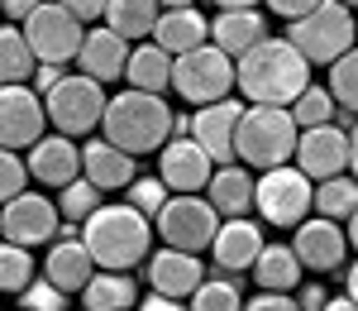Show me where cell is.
<instances>
[{"mask_svg":"<svg viewBox=\"0 0 358 311\" xmlns=\"http://www.w3.org/2000/svg\"><path fill=\"white\" fill-rule=\"evenodd\" d=\"M325 86H330L334 101H339V111L358 120V43L339 57V62H330V82Z\"/></svg>","mask_w":358,"mask_h":311,"instance_id":"obj_36","label":"cell"},{"mask_svg":"<svg viewBox=\"0 0 358 311\" xmlns=\"http://www.w3.org/2000/svg\"><path fill=\"white\" fill-rule=\"evenodd\" d=\"M220 221H224V216L206 197H201V192H172V197H167V206L153 216V230H158V240H163V244H172V249L206 254V249L215 244Z\"/></svg>","mask_w":358,"mask_h":311,"instance_id":"obj_8","label":"cell"},{"mask_svg":"<svg viewBox=\"0 0 358 311\" xmlns=\"http://www.w3.org/2000/svg\"><path fill=\"white\" fill-rule=\"evenodd\" d=\"M215 10H244V5H263V0H210Z\"/></svg>","mask_w":358,"mask_h":311,"instance_id":"obj_50","label":"cell"},{"mask_svg":"<svg viewBox=\"0 0 358 311\" xmlns=\"http://www.w3.org/2000/svg\"><path fill=\"white\" fill-rule=\"evenodd\" d=\"M57 230H62V211H57L53 197H43V192H20V197H10L0 206V235L5 240H15V244H24V249H38V244H53Z\"/></svg>","mask_w":358,"mask_h":311,"instance_id":"obj_11","label":"cell"},{"mask_svg":"<svg viewBox=\"0 0 358 311\" xmlns=\"http://www.w3.org/2000/svg\"><path fill=\"white\" fill-rule=\"evenodd\" d=\"M158 5H163V10H167V5H196V0H158Z\"/></svg>","mask_w":358,"mask_h":311,"instance_id":"obj_52","label":"cell"},{"mask_svg":"<svg viewBox=\"0 0 358 311\" xmlns=\"http://www.w3.org/2000/svg\"><path fill=\"white\" fill-rule=\"evenodd\" d=\"M310 62L296 53L292 39H263L234 62V86L248 106H292L310 86Z\"/></svg>","mask_w":358,"mask_h":311,"instance_id":"obj_1","label":"cell"},{"mask_svg":"<svg viewBox=\"0 0 358 311\" xmlns=\"http://www.w3.org/2000/svg\"><path fill=\"white\" fill-rule=\"evenodd\" d=\"M124 62H129V39H120L110 25H86L82 53H77V67L96 82H120L124 77Z\"/></svg>","mask_w":358,"mask_h":311,"instance_id":"obj_21","label":"cell"},{"mask_svg":"<svg viewBox=\"0 0 358 311\" xmlns=\"http://www.w3.org/2000/svg\"><path fill=\"white\" fill-rule=\"evenodd\" d=\"M106 106H110V96H106V86L96 82V77H62V82L43 96V111H48V125H53L57 134H72V139H91V130H101V120H106Z\"/></svg>","mask_w":358,"mask_h":311,"instance_id":"obj_7","label":"cell"},{"mask_svg":"<svg viewBox=\"0 0 358 311\" xmlns=\"http://www.w3.org/2000/svg\"><path fill=\"white\" fill-rule=\"evenodd\" d=\"M344 292H349V297L358 302V258L349 263V268H344Z\"/></svg>","mask_w":358,"mask_h":311,"instance_id":"obj_48","label":"cell"},{"mask_svg":"<svg viewBox=\"0 0 358 311\" xmlns=\"http://www.w3.org/2000/svg\"><path fill=\"white\" fill-rule=\"evenodd\" d=\"M57 5H67L82 25H96V20H106V5L110 0H57Z\"/></svg>","mask_w":358,"mask_h":311,"instance_id":"obj_43","label":"cell"},{"mask_svg":"<svg viewBox=\"0 0 358 311\" xmlns=\"http://www.w3.org/2000/svg\"><path fill=\"white\" fill-rule=\"evenodd\" d=\"M268 39V15H263V5H244V10H215V20H210V43L229 53L234 62L253 48V43H263Z\"/></svg>","mask_w":358,"mask_h":311,"instance_id":"obj_23","label":"cell"},{"mask_svg":"<svg viewBox=\"0 0 358 311\" xmlns=\"http://www.w3.org/2000/svg\"><path fill=\"white\" fill-rule=\"evenodd\" d=\"M244 311H301V307H296V292H258L244 302Z\"/></svg>","mask_w":358,"mask_h":311,"instance_id":"obj_40","label":"cell"},{"mask_svg":"<svg viewBox=\"0 0 358 311\" xmlns=\"http://www.w3.org/2000/svg\"><path fill=\"white\" fill-rule=\"evenodd\" d=\"M287 111H292V120H296L301 130H310V125H330V120H339V101L330 96V86L310 82Z\"/></svg>","mask_w":358,"mask_h":311,"instance_id":"obj_34","label":"cell"},{"mask_svg":"<svg viewBox=\"0 0 358 311\" xmlns=\"http://www.w3.org/2000/svg\"><path fill=\"white\" fill-rule=\"evenodd\" d=\"M67 311H72V307H67Z\"/></svg>","mask_w":358,"mask_h":311,"instance_id":"obj_56","label":"cell"},{"mask_svg":"<svg viewBox=\"0 0 358 311\" xmlns=\"http://www.w3.org/2000/svg\"><path fill=\"white\" fill-rule=\"evenodd\" d=\"M82 240H86V249H91V258H96L101 268L129 273V268H138L143 258L153 254L158 230H153V221H148L143 211H134L129 201H101V206L86 216Z\"/></svg>","mask_w":358,"mask_h":311,"instance_id":"obj_2","label":"cell"},{"mask_svg":"<svg viewBox=\"0 0 358 311\" xmlns=\"http://www.w3.org/2000/svg\"><path fill=\"white\" fill-rule=\"evenodd\" d=\"M339 5H349V10H358V0H339Z\"/></svg>","mask_w":358,"mask_h":311,"instance_id":"obj_53","label":"cell"},{"mask_svg":"<svg viewBox=\"0 0 358 311\" xmlns=\"http://www.w3.org/2000/svg\"><path fill=\"white\" fill-rule=\"evenodd\" d=\"M253 187H258V177L244 163H220L210 172V182H206V201L220 211L224 221L229 216H248L253 211Z\"/></svg>","mask_w":358,"mask_h":311,"instance_id":"obj_26","label":"cell"},{"mask_svg":"<svg viewBox=\"0 0 358 311\" xmlns=\"http://www.w3.org/2000/svg\"><path fill=\"white\" fill-rule=\"evenodd\" d=\"M263 5L273 10L277 20H287V25H292V20H301V15H310V10H315L320 0H263Z\"/></svg>","mask_w":358,"mask_h":311,"instance_id":"obj_42","label":"cell"},{"mask_svg":"<svg viewBox=\"0 0 358 311\" xmlns=\"http://www.w3.org/2000/svg\"><path fill=\"white\" fill-rule=\"evenodd\" d=\"M253 211L258 221L273 230H296L315 211V182L306 177L296 163H282V168L258 172V187H253Z\"/></svg>","mask_w":358,"mask_h":311,"instance_id":"obj_6","label":"cell"},{"mask_svg":"<svg viewBox=\"0 0 358 311\" xmlns=\"http://www.w3.org/2000/svg\"><path fill=\"white\" fill-rule=\"evenodd\" d=\"M239 115H244V101H239V96H224V101H210V106H196L192 111V139L201 144L215 163H234Z\"/></svg>","mask_w":358,"mask_h":311,"instance_id":"obj_20","label":"cell"},{"mask_svg":"<svg viewBox=\"0 0 358 311\" xmlns=\"http://www.w3.org/2000/svg\"><path fill=\"white\" fill-rule=\"evenodd\" d=\"M292 249H296V258L306 263V273L325 278V273H334V268H344V263H349V235H344L339 221L310 211L301 226L292 230Z\"/></svg>","mask_w":358,"mask_h":311,"instance_id":"obj_13","label":"cell"},{"mask_svg":"<svg viewBox=\"0 0 358 311\" xmlns=\"http://www.w3.org/2000/svg\"><path fill=\"white\" fill-rule=\"evenodd\" d=\"M124 82L134 91H153V96H167L172 86V53H163L153 39H143L129 48V62H124Z\"/></svg>","mask_w":358,"mask_h":311,"instance_id":"obj_27","label":"cell"},{"mask_svg":"<svg viewBox=\"0 0 358 311\" xmlns=\"http://www.w3.org/2000/svg\"><path fill=\"white\" fill-rule=\"evenodd\" d=\"M38 57L24 39V25H0V82H29Z\"/></svg>","mask_w":358,"mask_h":311,"instance_id":"obj_30","label":"cell"},{"mask_svg":"<svg viewBox=\"0 0 358 311\" xmlns=\"http://www.w3.org/2000/svg\"><path fill=\"white\" fill-rule=\"evenodd\" d=\"M38 278V263H34V249L15 244V240H0V292L20 297L29 283Z\"/></svg>","mask_w":358,"mask_h":311,"instance_id":"obj_33","label":"cell"},{"mask_svg":"<svg viewBox=\"0 0 358 311\" xmlns=\"http://www.w3.org/2000/svg\"><path fill=\"white\" fill-rule=\"evenodd\" d=\"M101 197H106V192H101L91 177H77V182H67V187H57V192H53L62 221H72V226H86V216L101 206Z\"/></svg>","mask_w":358,"mask_h":311,"instance_id":"obj_35","label":"cell"},{"mask_svg":"<svg viewBox=\"0 0 358 311\" xmlns=\"http://www.w3.org/2000/svg\"><path fill=\"white\" fill-rule=\"evenodd\" d=\"M20 307L24 311H67V292L48 278H34V283L20 292Z\"/></svg>","mask_w":358,"mask_h":311,"instance_id":"obj_39","label":"cell"},{"mask_svg":"<svg viewBox=\"0 0 358 311\" xmlns=\"http://www.w3.org/2000/svg\"><path fill=\"white\" fill-rule=\"evenodd\" d=\"M344 235H349V249H358V211L344 221Z\"/></svg>","mask_w":358,"mask_h":311,"instance_id":"obj_51","label":"cell"},{"mask_svg":"<svg viewBox=\"0 0 358 311\" xmlns=\"http://www.w3.org/2000/svg\"><path fill=\"white\" fill-rule=\"evenodd\" d=\"M24 163H29V177L38 187L57 192V187H67V182L82 177V144L72 139V134H57L53 130V134H43L38 144H29Z\"/></svg>","mask_w":358,"mask_h":311,"instance_id":"obj_19","label":"cell"},{"mask_svg":"<svg viewBox=\"0 0 358 311\" xmlns=\"http://www.w3.org/2000/svg\"><path fill=\"white\" fill-rule=\"evenodd\" d=\"M38 5H43V0H0V15H5V25H24Z\"/></svg>","mask_w":358,"mask_h":311,"instance_id":"obj_45","label":"cell"},{"mask_svg":"<svg viewBox=\"0 0 358 311\" xmlns=\"http://www.w3.org/2000/svg\"><path fill=\"white\" fill-rule=\"evenodd\" d=\"M187 302H192V311H244V287H239V278L210 268L206 283L196 287Z\"/></svg>","mask_w":358,"mask_h":311,"instance_id":"obj_32","label":"cell"},{"mask_svg":"<svg viewBox=\"0 0 358 311\" xmlns=\"http://www.w3.org/2000/svg\"><path fill=\"white\" fill-rule=\"evenodd\" d=\"M158 15H163V5H158V0H110V5H106V25H110L120 39H129V43L153 39Z\"/></svg>","mask_w":358,"mask_h":311,"instance_id":"obj_29","label":"cell"},{"mask_svg":"<svg viewBox=\"0 0 358 311\" xmlns=\"http://www.w3.org/2000/svg\"><path fill=\"white\" fill-rule=\"evenodd\" d=\"M172 115L167 111V96H153V91H115L110 106H106V120H101V134L110 144H120L124 153H158L167 139H172Z\"/></svg>","mask_w":358,"mask_h":311,"instance_id":"obj_3","label":"cell"},{"mask_svg":"<svg viewBox=\"0 0 358 311\" xmlns=\"http://www.w3.org/2000/svg\"><path fill=\"white\" fill-rule=\"evenodd\" d=\"M287 39L296 43V53L310 62V67H330L358 43V25H354V10L339 5V0H320L310 15L292 20L287 25Z\"/></svg>","mask_w":358,"mask_h":311,"instance_id":"obj_5","label":"cell"},{"mask_svg":"<svg viewBox=\"0 0 358 311\" xmlns=\"http://www.w3.org/2000/svg\"><path fill=\"white\" fill-rule=\"evenodd\" d=\"M172 91L187 106H210L234 96V57L220 53L215 43H201L192 53L172 57Z\"/></svg>","mask_w":358,"mask_h":311,"instance_id":"obj_9","label":"cell"},{"mask_svg":"<svg viewBox=\"0 0 358 311\" xmlns=\"http://www.w3.org/2000/svg\"><path fill=\"white\" fill-rule=\"evenodd\" d=\"M220 168L192 134H172V139L158 148V177L167 182V192H206L210 172Z\"/></svg>","mask_w":358,"mask_h":311,"instance_id":"obj_17","label":"cell"},{"mask_svg":"<svg viewBox=\"0 0 358 311\" xmlns=\"http://www.w3.org/2000/svg\"><path fill=\"white\" fill-rule=\"evenodd\" d=\"M349 172L358 177V120L349 125Z\"/></svg>","mask_w":358,"mask_h":311,"instance_id":"obj_47","label":"cell"},{"mask_svg":"<svg viewBox=\"0 0 358 311\" xmlns=\"http://www.w3.org/2000/svg\"><path fill=\"white\" fill-rule=\"evenodd\" d=\"M138 311H192V302H182V297H163V292H148Z\"/></svg>","mask_w":358,"mask_h":311,"instance_id":"obj_46","label":"cell"},{"mask_svg":"<svg viewBox=\"0 0 358 311\" xmlns=\"http://www.w3.org/2000/svg\"><path fill=\"white\" fill-rule=\"evenodd\" d=\"M325 302H330V292H325V283H320V278L296 287V307H301V311H320Z\"/></svg>","mask_w":358,"mask_h":311,"instance_id":"obj_44","label":"cell"},{"mask_svg":"<svg viewBox=\"0 0 358 311\" xmlns=\"http://www.w3.org/2000/svg\"><path fill=\"white\" fill-rule=\"evenodd\" d=\"M24 39H29V48H34L38 62H62V67H67V62H77V53H82L86 25L67 10V5L43 0V5L24 20Z\"/></svg>","mask_w":358,"mask_h":311,"instance_id":"obj_10","label":"cell"},{"mask_svg":"<svg viewBox=\"0 0 358 311\" xmlns=\"http://www.w3.org/2000/svg\"><path fill=\"white\" fill-rule=\"evenodd\" d=\"M124 192H129V206H134V211H143L148 221H153V216L167 206V182H163V177H134Z\"/></svg>","mask_w":358,"mask_h":311,"instance_id":"obj_37","label":"cell"},{"mask_svg":"<svg viewBox=\"0 0 358 311\" xmlns=\"http://www.w3.org/2000/svg\"><path fill=\"white\" fill-rule=\"evenodd\" d=\"M29 187V163L24 153H15V148H0V206L10 197H20Z\"/></svg>","mask_w":358,"mask_h":311,"instance_id":"obj_38","label":"cell"},{"mask_svg":"<svg viewBox=\"0 0 358 311\" xmlns=\"http://www.w3.org/2000/svg\"><path fill=\"white\" fill-rule=\"evenodd\" d=\"M82 177H91L101 192H124V187L138 177V158L101 134V139L82 144Z\"/></svg>","mask_w":358,"mask_h":311,"instance_id":"obj_22","label":"cell"},{"mask_svg":"<svg viewBox=\"0 0 358 311\" xmlns=\"http://www.w3.org/2000/svg\"><path fill=\"white\" fill-rule=\"evenodd\" d=\"M292 163L310 177V182H325V177H339L349 172V130L330 120V125H310L296 134V153Z\"/></svg>","mask_w":358,"mask_h":311,"instance_id":"obj_14","label":"cell"},{"mask_svg":"<svg viewBox=\"0 0 358 311\" xmlns=\"http://www.w3.org/2000/svg\"><path fill=\"white\" fill-rule=\"evenodd\" d=\"M253 283H258V292H296V287L306 283V263L296 258V249L292 244H282V240H268L263 244V254L253 258Z\"/></svg>","mask_w":358,"mask_h":311,"instance_id":"obj_25","label":"cell"},{"mask_svg":"<svg viewBox=\"0 0 358 311\" xmlns=\"http://www.w3.org/2000/svg\"><path fill=\"white\" fill-rule=\"evenodd\" d=\"M263 244H268L263 221H253V216H229V221H220V230H215L210 268H215V273H229V278H239V273L253 268V258L263 254Z\"/></svg>","mask_w":358,"mask_h":311,"instance_id":"obj_16","label":"cell"},{"mask_svg":"<svg viewBox=\"0 0 358 311\" xmlns=\"http://www.w3.org/2000/svg\"><path fill=\"white\" fill-rule=\"evenodd\" d=\"M77 297H82V311H124V307H138L134 273H120V268H96V278H91Z\"/></svg>","mask_w":358,"mask_h":311,"instance_id":"obj_28","label":"cell"},{"mask_svg":"<svg viewBox=\"0 0 358 311\" xmlns=\"http://www.w3.org/2000/svg\"><path fill=\"white\" fill-rule=\"evenodd\" d=\"M296 134H301V125L292 120L287 106H244L239 130H234V163L258 172L282 168L296 153Z\"/></svg>","mask_w":358,"mask_h":311,"instance_id":"obj_4","label":"cell"},{"mask_svg":"<svg viewBox=\"0 0 358 311\" xmlns=\"http://www.w3.org/2000/svg\"><path fill=\"white\" fill-rule=\"evenodd\" d=\"M320 311H358V302L349 297V292H344V297H330V302H325Z\"/></svg>","mask_w":358,"mask_h":311,"instance_id":"obj_49","label":"cell"},{"mask_svg":"<svg viewBox=\"0 0 358 311\" xmlns=\"http://www.w3.org/2000/svg\"><path fill=\"white\" fill-rule=\"evenodd\" d=\"M153 43L163 53L182 57V53H192V48H201V43H210V20L196 5H167L163 15H158V25H153Z\"/></svg>","mask_w":358,"mask_h":311,"instance_id":"obj_24","label":"cell"},{"mask_svg":"<svg viewBox=\"0 0 358 311\" xmlns=\"http://www.w3.org/2000/svg\"><path fill=\"white\" fill-rule=\"evenodd\" d=\"M206 258L192 254V249H172V244H163V249H153V254L143 258V278H148V287L153 292H163V297H192L196 287L206 283Z\"/></svg>","mask_w":358,"mask_h":311,"instance_id":"obj_18","label":"cell"},{"mask_svg":"<svg viewBox=\"0 0 358 311\" xmlns=\"http://www.w3.org/2000/svg\"><path fill=\"white\" fill-rule=\"evenodd\" d=\"M48 134L43 96L29 82H0V148H29Z\"/></svg>","mask_w":358,"mask_h":311,"instance_id":"obj_12","label":"cell"},{"mask_svg":"<svg viewBox=\"0 0 358 311\" xmlns=\"http://www.w3.org/2000/svg\"><path fill=\"white\" fill-rule=\"evenodd\" d=\"M96 258H91V249H86L82 240V226H72V221H62V230H57V240L48 244V254H43V278L48 283H57L67 297L72 292H82L91 278H96Z\"/></svg>","mask_w":358,"mask_h":311,"instance_id":"obj_15","label":"cell"},{"mask_svg":"<svg viewBox=\"0 0 358 311\" xmlns=\"http://www.w3.org/2000/svg\"><path fill=\"white\" fill-rule=\"evenodd\" d=\"M358 211V177L354 172H339V177H325L315 182V216H330V221H349Z\"/></svg>","mask_w":358,"mask_h":311,"instance_id":"obj_31","label":"cell"},{"mask_svg":"<svg viewBox=\"0 0 358 311\" xmlns=\"http://www.w3.org/2000/svg\"><path fill=\"white\" fill-rule=\"evenodd\" d=\"M124 311H138V307H124Z\"/></svg>","mask_w":358,"mask_h":311,"instance_id":"obj_54","label":"cell"},{"mask_svg":"<svg viewBox=\"0 0 358 311\" xmlns=\"http://www.w3.org/2000/svg\"><path fill=\"white\" fill-rule=\"evenodd\" d=\"M20 311H24V307H20Z\"/></svg>","mask_w":358,"mask_h":311,"instance_id":"obj_55","label":"cell"},{"mask_svg":"<svg viewBox=\"0 0 358 311\" xmlns=\"http://www.w3.org/2000/svg\"><path fill=\"white\" fill-rule=\"evenodd\" d=\"M62 77H67V67H62V62H38V67H34V77H29V86H34L38 96H48Z\"/></svg>","mask_w":358,"mask_h":311,"instance_id":"obj_41","label":"cell"}]
</instances>
